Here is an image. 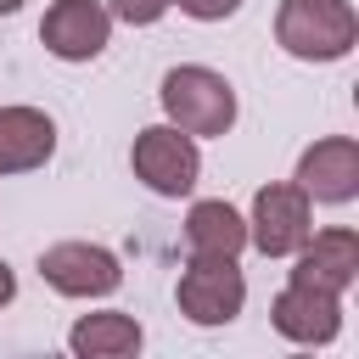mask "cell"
Returning <instances> with one entry per match:
<instances>
[{"label":"cell","instance_id":"cell-1","mask_svg":"<svg viewBox=\"0 0 359 359\" xmlns=\"http://www.w3.org/2000/svg\"><path fill=\"white\" fill-rule=\"evenodd\" d=\"M275 39L297 62H342L359 39V17L348 0H280Z\"/></svg>","mask_w":359,"mask_h":359},{"label":"cell","instance_id":"cell-2","mask_svg":"<svg viewBox=\"0 0 359 359\" xmlns=\"http://www.w3.org/2000/svg\"><path fill=\"white\" fill-rule=\"evenodd\" d=\"M157 101H163L168 123L185 129V135H230V123H236V90H230V79L213 73V67H196V62L168 67Z\"/></svg>","mask_w":359,"mask_h":359},{"label":"cell","instance_id":"cell-3","mask_svg":"<svg viewBox=\"0 0 359 359\" xmlns=\"http://www.w3.org/2000/svg\"><path fill=\"white\" fill-rule=\"evenodd\" d=\"M129 163H135V180L157 196H191L196 174H202V151H196V135L174 129V123H151L135 135L129 146Z\"/></svg>","mask_w":359,"mask_h":359},{"label":"cell","instance_id":"cell-4","mask_svg":"<svg viewBox=\"0 0 359 359\" xmlns=\"http://www.w3.org/2000/svg\"><path fill=\"white\" fill-rule=\"evenodd\" d=\"M174 297H180V314L191 325H230L247 303V280H241L236 258H191L180 269Z\"/></svg>","mask_w":359,"mask_h":359},{"label":"cell","instance_id":"cell-5","mask_svg":"<svg viewBox=\"0 0 359 359\" xmlns=\"http://www.w3.org/2000/svg\"><path fill=\"white\" fill-rule=\"evenodd\" d=\"M314 219V202L297 191V185H264L252 196V219H247V241L264 252V258H292L303 241H309V224Z\"/></svg>","mask_w":359,"mask_h":359},{"label":"cell","instance_id":"cell-6","mask_svg":"<svg viewBox=\"0 0 359 359\" xmlns=\"http://www.w3.org/2000/svg\"><path fill=\"white\" fill-rule=\"evenodd\" d=\"M39 275L62 297H112L123 286L118 258L107 247H95V241H56V247H45L39 252Z\"/></svg>","mask_w":359,"mask_h":359},{"label":"cell","instance_id":"cell-7","mask_svg":"<svg viewBox=\"0 0 359 359\" xmlns=\"http://www.w3.org/2000/svg\"><path fill=\"white\" fill-rule=\"evenodd\" d=\"M112 39V11L101 0H56L39 17V45L56 62H95Z\"/></svg>","mask_w":359,"mask_h":359},{"label":"cell","instance_id":"cell-8","mask_svg":"<svg viewBox=\"0 0 359 359\" xmlns=\"http://www.w3.org/2000/svg\"><path fill=\"white\" fill-rule=\"evenodd\" d=\"M309 202H353L359 196V140L348 135H325L297 157V180H292Z\"/></svg>","mask_w":359,"mask_h":359},{"label":"cell","instance_id":"cell-9","mask_svg":"<svg viewBox=\"0 0 359 359\" xmlns=\"http://www.w3.org/2000/svg\"><path fill=\"white\" fill-rule=\"evenodd\" d=\"M269 320H275V331H280L286 342L325 348V342H337V331H342V297H337V292H320V286H303V280H286V292L275 297Z\"/></svg>","mask_w":359,"mask_h":359},{"label":"cell","instance_id":"cell-10","mask_svg":"<svg viewBox=\"0 0 359 359\" xmlns=\"http://www.w3.org/2000/svg\"><path fill=\"white\" fill-rule=\"evenodd\" d=\"M297 264H292V280H303V286H320V292H348L353 286V275H359V236L353 230H309V241L292 252Z\"/></svg>","mask_w":359,"mask_h":359},{"label":"cell","instance_id":"cell-11","mask_svg":"<svg viewBox=\"0 0 359 359\" xmlns=\"http://www.w3.org/2000/svg\"><path fill=\"white\" fill-rule=\"evenodd\" d=\"M56 151V123L39 107H0V180L45 168Z\"/></svg>","mask_w":359,"mask_h":359},{"label":"cell","instance_id":"cell-12","mask_svg":"<svg viewBox=\"0 0 359 359\" xmlns=\"http://www.w3.org/2000/svg\"><path fill=\"white\" fill-rule=\"evenodd\" d=\"M247 247V219L230 202H196L185 213V252L191 258H241Z\"/></svg>","mask_w":359,"mask_h":359},{"label":"cell","instance_id":"cell-13","mask_svg":"<svg viewBox=\"0 0 359 359\" xmlns=\"http://www.w3.org/2000/svg\"><path fill=\"white\" fill-rule=\"evenodd\" d=\"M140 342H146V331H140V320L123 314V309L84 314V320L67 331V348H73L79 359H129V353H140Z\"/></svg>","mask_w":359,"mask_h":359},{"label":"cell","instance_id":"cell-14","mask_svg":"<svg viewBox=\"0 0 359 359\" xmlns=\"http://www.w3.org/2000/svg\"><path fill=\"white\" fill-rule=\"evenodd\" d=\"M168 6H174V0H107V11H112L118 22H129V28H151Z\"/></svg>","mask_w":359,"mask_h":359},{"label":"cell","instance_id":"cell-15","mask_svg":"<svg viewBox=\"0 0 359 359\" xmlns=\"http://www.w3.org/2000/svg\"><path fill=\"white\" fill-rule=\"evenodd\" d=\"M185 17H196V22H224V17H236L241 11V0H174Z\"/></svg>","mask_w":359,"mask_h":359},{"label":"cell","instance_id":"cell-16","mask_svg":"<svg viewBox=\"0 0 359 359\" xmlns=\"http://www.w3.org/2000/svg\"><path fill=\"white\" fill-rule=\"evenodd\" d=\"M11 297H17V275H11V264L0 258V309H6Z\"/></svg>","mask_w":359,"mask_h":359},{"label":"cell","instance_id":"cell-17","mask_svg":"<svg viewBox=\"0 0 359 359\" xmlns=\"http://www.w3.org/2000/svg\"><path fill=\"white\" fill-rule=\"evenodd\" d=\"M17 6H22V0H0V17H11V11H17Z\"/></svg>","mask_w":359,"mask_h":359}]
</instances>
